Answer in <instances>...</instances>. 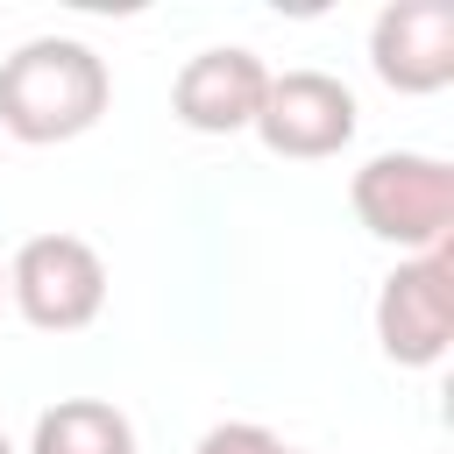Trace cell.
Returning <instances> with one entry per match:
<instances>
[{
	"label": "cell",
	"instance_id": "1",
	"mask_svg": "<svg viewBox=\"0 0 454 454\" xmlns=\"http://www.w3.org/2000/svg\"><path fill=\"white\" fill-rule=\"evenodd\" d=\"M106 99H114L106 57L78 35H28L21 50L0 57V135L28 149L92 135L106 121Z\"/></svg>",
	"mask_w": 454,
	"mask_h": 454
},
{
	"label": "cell",
	"instance_id": "2",
	"mask_svg": "<svg viewBox=\"0 0 454 454\" xmlns=\"http://www.w3.org/2000/svg\"><path fill=\"white\" fill-rule=\"evenodd\" d=\"M348 206L397 255H433L454 234V170L426 149H376L348 177Z\"/></svg>",
	"mask_w": 454,
	"mask_h": 454
},
{
	"label": "cell",
	"instance_id": "3",
	"mask_svg": "<svg viewBox=\"0 0 454 454\" xmlns=\"http://www.w3.org/2000/svg\"><path fill=\"white\" fill-rule=\"evenodd\" d=\"M7 305L35 333H85L106 305V262L85 234H28L7 262Z\"/></svg>",
	"mask_w": 454,
	"mask_h": 454
},
{
	"label": "cell",
	"instance_id": "4",
	"mask_svg": "<svg viewBox=\"0 0 454 454\" xmlns=\"http://www.w3.org/2000/svg\"><path fill=\"white\" fill-rule=\"evenodd\" d=\"M376 348L397 369H440L454 348V248L397 255L376 284Z\"/></svg>",
	"mask_w": 454,
	"mask_h": 454
},
{
	"label": "cell",
	"instance_id": "5",
	"mask_svg": "<svg viewBox=\"0 0 454 454\" xmlns=\"http://www.w3.org/2000/svg\"><path fill=\"white\" fill-rule=\"evenodd\" d=\"M355 128H362V106L333 71H270V92H262V114L248 135H262L270 156L326 163L355 142Z\"/></svg>",
	"mask_w": 454,
	"mask_h": 454
},
{
	"label": "cell",
	"instance_id": "6",
	"mask_svg": "<svg viewBox=\"0 0 454 454\" xmlns=\"http://www.w3.org/2000/svg\"><path fill=\"white\" fill-rule=\"evenodd\" d=\"M369 71L404 99L447 92L454 85V0H390L369 21Z\"/></svg>",
	"mask_w": 454,
	"mask_h": 454
},
{
	"label": "cell",
	"instance_id": "7",
	"mask_svg": "<svg viewBox=\"0 0 454 454\" xmlns=\"http://www.w3.org/2000/svg\"><path fill=\"white\" fill-rule=\"evenodd\" d=\"M270 92V64L241 43H213L199 57H184L177 85H170V114L192 135H248Z\"/></svg>",
	"mask_w": 454,
	"mask_h": 454
},
{
	"label": "cell",
	"instance_id": "8",
	"mask_svg": "<svg viewBox=\"0 0 454 454\" xmlns=\"http://www.w3.org/2000/svg\"><path fill=\"white\" fill-rule=\"evenodd\" d=\"M28 454H135V419L106 397H57L35 419Z\"/></svg>",
	"mask_w": 454,
	"mask_h": 454
},
{
	"label": "cell",
	"instance_id": "9",
	"mask_svg": "<svg viewBox=\"0 0 454 454\" xmlns=\"http://www.w3.org/2000/svg\"><path fill=\"white\" fill-rule=\"evenodd\" d=\"M192 454H284V440L270 426H255V419H220V426L199 433Z\"/></svg>",
	"mask_w": 454,
	"mask_h": 454
},
{
	"label": "cell",
	"instance_id": "10",
	"mask_svg": "<svg viewBox=\"0 0 454 454\" xmlns=\"http://www.w3.org/2000/svg\"><path fill=\"white\" fill-rule=\"evenodd\" d=\"M0 305H7V270H0Z\"/></svg>",
	"mask_w": 454,
	"mask_h": 454
},
{
	"label": "cell",
	"instance_id": "11",
	"mask_svg": "<svg viewBox=\"0 0 454 454\" xmlns=\"http://www.w3.org/2000/svg\"><path fill=\"white\" fill-rule=\"evenodd\" d=\"M0 454H14V447H7V433H0Z\"/></svg>",
	"mask_w": 454,
	"mask_h": 454
},
{
	"label": "cell",
	"instance_id": "12",
	"mask_svg": "<svg viewBox=\"0 0 454 454\" xmlns=\"http://www.w3.org/2000/svg\"><path fill=\"white\" fill-rule=\"evenodd\" d=\"M284 454H305V447H284Z\"/></svg>",
	"mask_w": 454,
	"mask_h": 454
}]
</instances>
